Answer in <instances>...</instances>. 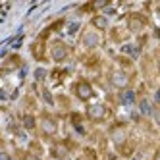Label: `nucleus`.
<instances>
[{
	"mask_svg": "<svg viewBox=\"0 0 160 160\" xmlns=\"http://www.w3.org/2000/svg\"><path fill=\"white\" fill-rule=\"evenodd\" d=\"M93 25H95L97 29H106V27H108V19H106L104 16H97V18L93 19Z\"/></svg>",
	"mask_w": 160,
	"mask_h": 160,
	"instance_id": "obj_9",
	"label": "nucleus"
},
{
	"mask_svg": "<svg viewBox=\"0 0 160 160\" xmlns=\"http://www.w3.org/2000/svg\"><path fill=\"white\" fill-rule=\"evenodd\" d=\"M110 135H112V141L116 143L118 147H120V145H122L125 139H128V131H125V129L122 128V125H118V128H114Z\"/></svg>",
	"mask_w": 160,
	"mask_h": 160,
	"instance_id": "obj_5",
	"label": "nucleus"
},
{
	"mask_svg": "<svg viewBox=\"0 0 160 160\" xmlns=\"http://www.w3.org/2000/svg\"><path fill=\"white\" fill-rule=\"evenodd\" d=\"M23 160H39V158H37V156H35V154H27V156H25V158H23Z\"/></svg>",
	"mask_w": 160,
	"mask_h": 160,
	"instance_id": "obj_14",
	"label": "nucleus"
},
{
	"mask_svg": "<svg viewBox=\"0 0 160 160\" xmlns=\"http://www.w3.org/2000/svg\"><path fill=\"white\" fill-rule=\"evenodd\" d=\"M98 41H100L98 35H97V33H93V31L85 33V37H83V44H85V47H97Z\"/></svg>",
	"mask_w": 160,
	"mask_h": 160,
	"instance_id": "obj_8",
	"label": "nucleus"
},
{
	"mask_svg": "<svg viewBox=\"0 0 160 160\" xmlns=\"http://www.w3.org/2000/svg\"><path fill=\"white\" fill-rule=\"evenodd\" d=\"M23 125H25V129H33V125H35V120H33L31 116H25V118H23Z\"/></svg>",
	"mask_w": 160,
	"mask_h": 160,
	"instance_id": "obj_11",
	"label": "nucleus"
},
{
	"mask_svg": "<svg viewBox=\"0 0 160 160\" xmlns=\"http://www.w3.org/2000/svg\"><path fill=\"white\" fill-rule=\"evenodd\" d=\"M50 54H52V58H54L56 62H62V60L68 58V54H70V48H68L64 42L56 41L52 47H50Z\"/></svg>",
	"mask_w": 160,
	"mask_h": 160,
	"instance_id": "obj_1",
	"label": "nucleus"
},
{
	"mask_svg": "<svg viewBox=\"0 0 160 160\" xmlns=\"http://www.w3.org/2000/svg\"><path fill=\"white\" fill-rule=\"evenodd\" d=\"M106 114H108V110H106L104 104H93V106H89V110H87V116L93 122H102L106 118Z\"/></svg>",
	"mask_w": 160,
	"mask_h": 160,
	"instance_id": "obj_2",
	"label": "nucleus"
},
{
	"mask_svg": "<svg viewBox=\"0 0 160 160\" xmlns=\"http://www.w3.org/2000/svg\"><path fill=\"white\" fill-rule=\"evenodd\" d=\"M154 160H160V151L156 152V156H154Z\"/></svg>",
	"mask_w": 160,
	"mask_h": 160,
	"instance_id": "obj_16",
	"label": "nucleus"
},
{
	"mask_svg": "<svg viewBox=\"0 0 160 160\" xmlns=\"http://www.w3.org/2000/svg\"><path fill=\"white\" fill-rule=\"evenodd\" d=\"M41 128H42V131L47 133V135H54L56 129H58V125H56V122H54L52 118H42Z\"/></svg>",
	"mask_w": 160,
	"mask_h": 160,
	"instance_id": "obj_6",
	"label": "nucleus"
},
{
	"mask_svg": "<svg viewBox=\"0 0 160 160\" xmlns=\"http://www.w3.org/2000/svg\"><path fill=\"white\" fill-rule=\"evenodd\" d=\"M141 110H143L145 114H151V106H148V102H145V100L141 102Z\"/></svg>",
	"mask_w": 160,
	"mask_h": 160,
	"instance_id": "obj_13",
	"label": "nucleus"
},
{
	"mask_svg": "<svg viewBox=\"0 0 160 160\" xmlns=\"http://www.w3.org/2000/svg\"><path fill=\"white\" fill-rule=\"evenodd\" d=\"M75 95L81 100H89L91 97H93V87H91L87 81H79L75 85Z\"/></svg>",
	"mask_w": 160,
	"mask_h": 160,
	"instance_id": "obj_3",
	"label": "nucleus"
},
{
	"mask_svg": "<svg viewBox=\"0 0 160 160\" xmlns=\"http://www.w3.org/2000/svg\"><path fill=\"white\" fill-rule=\"evenodd\" d=\"M2 160H8V154H4V152H2Z\"/></svg>",
	"mask_w": 160,
	"mask_h": 160,
	"instance_id": "obj_17",
	"label": "nucleus"
},
{
	"mask_svg": "<svg viewBox=\"0 0 160 160\" xmlns=\"http://www.w3.org/2000/svg\"><path fill=\"white\" fill-rule=\"evenodd\" d=\"M56 156H58V158H64V156H66V148H64L62 145L56 147Z\"/></svg>",
	"mask_w": 160,
	"mask_h": 160,
	"instance_id": "obj_12",
	"label": "nucleus"
},
{
	"mask_svg": "<svg viewBox=\"0 0 160 160\" xmlns=\"http://www.w3.org/2000/svg\"><path fill=\"white\" fill-rule=\"evenodd\" d=\"M128 27L131 31H141L145 27V18H141V16H131L129 21H128Z\"/></svg>",
	"mask_w": 160,
	"mask_h": 160,
	"instance_id": "obj_7",
	"label": "nucleus"
},
{
	"mask_svg": "<svg viewBox=\"0 0 160 160\" xmlns=\"http://www.w3.org/2000/svg\"><path fill=\"white\" fill-rule=\"evenodd\" d=\"M133 93H131V91H128V93H123L122 95V102H123V104H131V102H133Z\"/></svg>",
	"mask_w": 160,
	"mask_h": 160,
	"instance_id": "obj_10",
	"label": "nucleus"
},
{
	"mask_svg": "<svg viewBox=\"0 0 160 160\" xmlns=\"http://www.w3.org/2000/svg\"><path fill=\"white\" fill-rule=\"evenodd\" d=\"M42 75H44V72L42 70H37V79H42Z\"/></svg>",
	"mask_w": 160,
	"mask_h": 160,
	"instance_id": "obj_15",
	"label": "nucleus"
},
{
	"mask_svg": "<svg viewBox=\"0 0 160 160\" xmlns=\"http://www.w3.org/2000/svg\"><path fill=\"white\" fill-rule=\"evenodd\" d=\"M110 83H112L114 87H118V89H123V87H128L129 77L125 75L123 72H112V75H110Z\"/></svg>",
	"mask_w": 160,
	"mask_h": 160,
	"instance_id": "obj_4",
	"label": "nucleus"
},
{
	"mask_svg": "<svg viewBox=\"0 0 160 160\" xmlns=\"http://www.w3.org/2000/svg\"><path fill=\"white\" fill-rule=\"evenodd\" d=\"M158 37H160V31H158Z\"/></svg>",
	"mask_w": 160,
	"mask_h": 160,
	"instance_id": "obj_18",
	"label": "nucleus"
}]
</instances>
